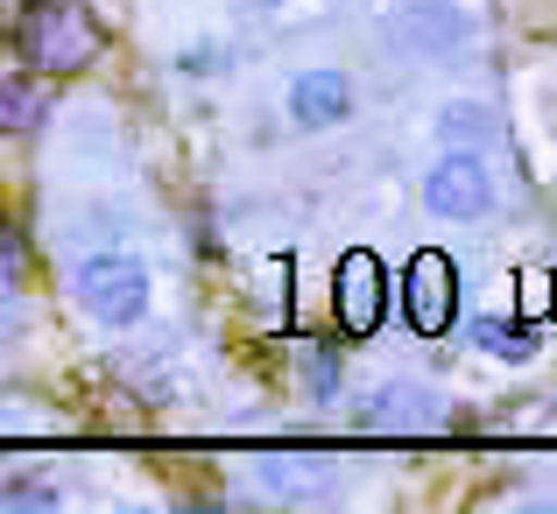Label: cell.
I'll list each match as a JSON object with an SVG mask.
<instances>
[{
  "label": "cell",
  "instance_id": "obj_1",
  "mask_svg": "<svg viewBox=\"0 0 557 514\" xmlns=\"http://www.w3.org/2000/svg\"><path fill=\"white\" fill-rule=\"evenodd\" d=\"M71 303H78L85 325L99 331H135L156 311V268L135 247H92L71 268Z\"/></svg>",
  "mask_w": 557,
  "mask_h": 514
},
{
  "label": "cell",
  "instance_id": "obj_2",
  "mask_svg": "<svg viewBox=\"0 0 557 514\" xmlns=\"http://www.w3.org/2000/svg\"><path fill=\"white\" fill-rule=\"evenodd\" d=\"M417 198L437 226H480L502 204V176H494L487 149H437L423 184H417Z\"/></svg>",
  "mask_w": 557,
  "mask_h": 514
},
{
  "label": "cell",
  "instance_id": "obj_3",
  "mask_svg": "<svg viewBox=\"0 0 557 514\" xmlns=\"http://www.w3.org/2000/svg\"><path fill=\"white\" fill-rule=\"evenodd\" d=\"M22 57H28V71H50V78L85 71L99 57L92 8L85 0H28L22 8Z\"/></svg>",
  "mask_w": 557,
  "mask_h": 514
},
{
  "label": "cell",
  "instance_id": "obj_4",
  "mask_svg": "<svg viewBox=\"0 0 557 514\" xmlns=\"http://www.w3.org/2000/svg\"><path fill=\"white\" fill-rule=\"evenodd\" d=\"M388 28L417 64H451L480 42V22L466 0H388Z\"/></svg>",
  "mask_w": 557,
  "mask_h": 514
},
{
  "label": "cell",
  "instance_id": "obj_5",
  "mask_svg": "<svg viewBox=\"0 0 557 514\" xmlns=\"http://www.w3.org/2000/svg\"><path fill=\"white\" fill-rule=\"evenodd\" d=\"M445 416H451V402H445V388H431V380H409V374H395V380H374L368 394L354 402V423L360 430H388V437H423V430H445Z\"/></svg>",
  "mask_w": 557,
  "mask_h": 514
},
{
  "label": "cell",
  "instance_id": "obj_6",
  "mask_svg": "<svg viewBox=\"0 0 557 514\" xmlns=\"http://www.w3.org/2000/svg\"><path fill=\"white\" fill-rule=\"evenodd\" d=\"M354 106H360V92H354V71L346 64H304L283 85V113L297 135H332V127L354 121Z\"/></svg>",
  "mask_w": 557,
  "mask_h": 514
},
{
  "label": "cell",
  "instance_id": "obj_7",
  "mask_svg": "<svg viewBox=\"0 0 557 514\" xmlns=\"http://www.w3.org/2000/svg\"><path fill=\"white\" fill-rule=\"evenodd\" d=\"M255 487L261 501H283V507H332L346 493L339 459H318V451H275V459L255 465Z\"/></svg>",
  "mask_w": 557,
  "mask_h": 514
},
{
  "label": "cell",
  "instance_id": "obj_8",
  "mask_svg": "<svg viewBox=\"0 0 557 514\" xmlns=\"http://www.w3.org/2000/svg\"><path fill=\"white\" fill-rule=\"evenodd\" d=\"M431 141L437 149H494L502 141V113L480 92H451L431 106Z\"/></svg>",
  "mask_w": 557,
  "mask_h": 514
},
{
  "label": "cell",
  "instance_id": "obj_9",
  "mask_svg": "<svg viewBox=\"0 0 557 514\" xmlns=\"http://www.w3.org/2000/svg\"><path fill=\"white\" fill-rule=\"evenodd\" d=\"M466 346H473L480 360H502V366H530L536 352H544V339H536L522 317H502V311L473 317V325H466Z\"/></svg>",
  "mask_w": 557,
  "mask_h": 514
},
{
  "label": "cell",
  "instance_id": "obj_10",
  "mask_svg": "<svg viewBox=\"0 0 557 514\" xmlns=\"http://www.w3.org/2000/svg\"><path fill=\"white\" fill-rule=\"evenodd\" d=\"M64 493H57V479H8L0 487V507H57Z\"/></svg>",
  "mask_w": 557,
  "mask_h": 514
},
{
  "label": "cell",
  "instance_id": "obj_11",
  "mask_svg": "<svg viewBox=\"0 0 557 514\" xmlns=\"http://www.w3.org/2000/svg\"><path fill=\"white\" fill-rule=\"evenodd\" d=\"M304 394H311V402H332V394H339V360H332V352H311V360H304Z\"/></svg>",
  "mask_w": 557,
  "mask_h": 514
},
{
  "label": "cell",
  "instance_id": "obj_12",
  "mask_svg": "<svg viewBox=\"0 0 557 514\" xmlns=\"http://www.w3.org/2000/svg\"><path fill=\"white\" fill-rule=\"evenodd\" d=\"M0 121H8L14 135H28V127H36V92H28V85H8V92H0Z\"/></svg>",
  "mask_w": 557,
  "mask_h": 514
},
{
  "label": "cell",
  "instance_id": "obj_13",
  "mask_svg": "<svg viewBox=\"0 0 557 514\" xmlns=\"http://www.w3.org/2000/svg\"><path fill=\"white\" fill-rule=\"evenodd\" d=\"M247 8H283V0H247Z\"/></svg>",
  "mask_w": 557,
  "mask_h": 514
}]
</instances>
